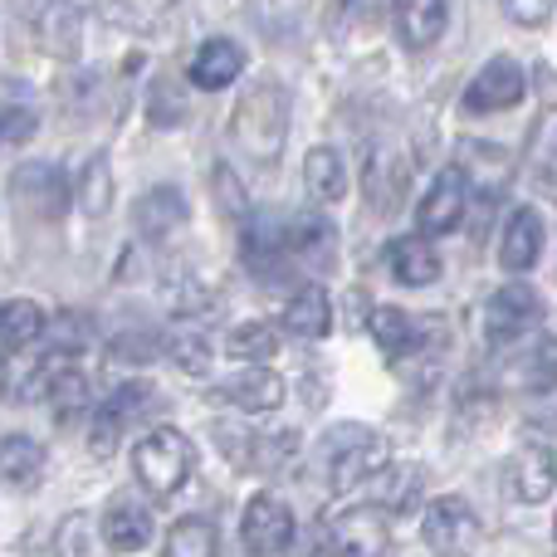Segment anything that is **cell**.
Wrapping results in <instances>:
<instances>
[{"label": "cell", "instance_id": "obj_1", "mask_svg": "<svg viewBox=\"0 0 557 557\" xmlns=\"http://www.w3.org/2000/svg\"><path fill=\"white\" fill-rule=\"evenodd\" d=\"M231 133H235V143L255 157V162H274V157L284 152L288 94L278 88V78H260V84H250V94H240Z\"/></svg>", "mask_w": 557, "mask_h": 557}, {"label": "cell", "instance_id": "obj_2", "mask_svg": "<svg viewBox=\"0 0 557 557\" xmlns=\"http://www.w3.org/2000/svg\"><path fill=\"white\" fill-rule=\"evenodd\" d=\"M323 465H327V484L333 494H352L357 484H367L376 470H386L392 460V445L386 435L367 431V425H337V431L323 435Z\"/></svg>", "mask_w": 557, "mask_h": 557}, {"label": "cell", "instance_id": "obj_3", "mask_svg": "<svg viewBox=\"0 0 557 557\" xmlns=\"http://www.w3.org/2000/svg\"><path fill=\"white\" fill-rule=\"evenodd\" d=\"M133 465H137V480H143L152 494H162V499H166V494H176L186 480H191L196 445L186 441L182 431H172V425H157V431H147L143 441H137Z\"/></svg>", "mask_w": 557, "mask_h": 557}, {"label": "cell", "instance_id": "obj_4", "mask_svg": "<svg viewBox=\"0 0 557 557\" xmlns=\"http://www.w3.org/2000/svg\"><path fill=\"white\" fill-rule=\"evenodd\" d=\"M327 553L333 557H386L392 553V513L376 504H357L327 519Z\"/></svg>", "mask_w": 557, "mask_h": 557}, {"label": "cell", "instance_id": "obj_5", "mask_svg": "<svg viewBox=\"0 0 557 557\" xmlns=\"http://www.w3.org/2000/svg\"><path fill=\"white\" fill-rule=\"evenodd\" d=\"M543 323V298L529 284H504L494 288V298L484 304V337L490 347H509L519 337H529Z\"/></svg>", "mask_w": 557, "mask_h": 557}, {"label": "cell", "instance_id": "obj_6", "mask_svg": "<svg viewBox=\"0 0 557 557\" xmlns=\"http://www.w3.org/2000/svg\"><path fill=\"white\" fill-rule=\"evenodd\" d=\"M421 539L435 557H470L474 543H480V513L450 494V499H435L425 509V523H421Z\"/></svg>", "mask_w": 557, "mask_h": 557}, {"label": "cell", "instance_id": "obj_7", "mask_svg": "<svg viewBox=\"0 0 557 557\" xmlns=\"http://www.w3.org/2000/svg\"><path fill=\"white\" fill-rule=\"evenodd\" d=\"M465 211H470V182H465L460 166H445L431 182V191L421 196V206H416V225H421L425 240L431 235H450L460 231Z\"/></svg>", "mask_w": 557, "mask_h": 557}, {"label": "cell", "instance_id": "obj_8", "mask_svg": "<svg viewBox=\"0 0 557 557\" xmlns=\"http://www.w3.org/2000/svg\"><path fill=\"white\" fill-rule=\"evenodd\" d=\"M240 539L255 557H274L294 543V513H288L284 499L274 494H255L240 513Z\"/></svg>", "mask_w": 557, "mask_h": 557}, {"label": "cell", "instance_id": "obj_9", "mask_svg": "<svg viewBox=\"0 0 557 557\" xmlns=\"http://www.w3.org/2000/svg\"><path fill=\"white\" fill-rule=\"evenodd\" d=\"M519 98H523V69H519V59H509V54L490 59V64L470 78V88H465V108H470V113H504V108H513Z\"/></svg>", "mask_w": 557, "mask_h": 557}, {"label": "cell", "instance_id": "obj_10", "mask_svg": "<svg viewBox=\"0 0 557 557\" xmlns=\"http://www.w3.org/2000/svg\"><path fill=\"white\" fill-rule=\"evenodd\" d=\"M10 191H15L20 211L39 215V221H54V215H64V201H69L64 176H59L54 166H45V162L20 166L15 182H10Z\"/></svg>", "mask_w": 557, "mask_h": 557}, {"label": "cell", "instance_id": "obj_11", "mask_svg": "<svg viewBox=\"0 0 557 557\" xmlns=\"http://www.w3.org/2000/svg\"><path fill=\"white\" fill-rule=\"evenodd\" d=\"M98 533H103V543L113 553H143L147 543H152V513L143 509V504L133 499V494H117L113 504L103 509V523H98Z\"/></svg>", "mask_w": 557, "mask_h": 557}, {"label": "cell", "instance_id": "obj_12", "mask_svg": "<svg viewBox=\"0 0 557 557\" xmlns=\"http://www.w3.org/2000/svg\"><path fill=\"white\" fill-rule=\"evenodd\" d=\"M509 490L519 504H543L557 490V460L548 445H523L509 465Z\"/></svg>", "mask_w": 557, "mask_h": 557}, {"label": "cell", "instance_id": "obj_13", "mask_svg": "<svg viewBox=\"0 0 557 557\" xmlns=\"http://www.w3.org/2000/svg\"><path fill=\"white\" fill-rule=\"evenodd\" d=\"M278 245H284V260H298V264H327L337 250V235L333 225L323 221L318 211L308 215H294V221L278 231Z\"/></svg>", "mask_w": 557, "mask_h": 557}, {"label": "cell", "instance_id": "obj_14", "mask_svg": "<svg viewBox=\"0 0 557 557\" xmlns=\"http://www.w3.org/2000/svg\"><path fill=\"white\" fill-rule=\"evenodd\" d=\"M386 264H392V278L406 288H425L441 278V255L425 235H401V240L386 245Z\"/></svg>", "mask_w": 557, "mask_h": 557}, {"label": "cell", "instance_id": "obj_15", "mask_svg": "<svg viewBox=\"0 0 557 557\" xmlns=\"http://www.w3.org/2000/svg\"><path fill=\"white\" fill-rule=\"evenodd\" d=\"M221 396L225 401H235L240 411H274V406H284L288 386H284V376L278 372H270V367H245V372L225 376Z\"/></svg>", "mask_w": 557, "mask_h": 557}, {"label": "cell", "instance_id": "obj_16", "mask_svg": "<svg viewBox=\"0 0 557 557\" xmlns=\"http://www.w3.org/2000/svg\"><path fill=\"white\" fill-rule=\"evenodd\" d=\"M392 15H396V35H401L406 49H431L445 35L450 5L445 0H396Z\"/></svg>", "mask_w": 557, "mask_h": 557}, {"label": "cell", "instance_id": "obj_17", "mask_svg": "<svg viewBox=\"0 0 557 557\" xmlns=\"http://www.w3.org/2000/svg\"><path fill=\"white\" fill-rule=\"evenodd\" d=\"M543 255V221L539 211H529V206H519V211L509 215V225H504V240H499V264L509 274H523L533 270Z\"/></svg>", "mask_w": 557, "mask_h": 557}, {"label": "cell", "instance_id": "obj_18", "mask_svg": "<svg viewBox=\"0 0 557 557\" xmlns=\"http://www.w3.org/2000/svg\"><path fill=\"white\" fill-rule=\"evenodd\" d=\"M245 74V49L235 39L215 35L191 54V84L196 88H231Z\"/></svg>", "mask_w": 557, "mask_h": 557}, {"label": "cell", "instance_id": "obj_19", "mask_svg": "<svg viewBox=\"0 0 557 557\" xmlns=\"http://www.w3.org/2000/svg\"><path fill=\"white\" fill-rule=\"evenodd\" d=\"M186 225V196L176 186H152V191L137 201V231L147 240H166V235Z\"/></svg>", "mask_w": 557, "mask_h": 557}, {"label": "cell", "instance_id": "obj_20", "mask_svg": "<svg viewBox=\"0 0 557 557\" xmlns=\"http://www.w3.org/2000/svg\"><path fill=\"white\" fill-rule=\"evenodd\" d=\"M39 474H45V450L29 435H5L0 441V484L10 490H35Z\"/></svg>", "mask_w": 557, "mask_h": 557}, {"label": "cell", "instance_id": "obj_21", "mask_svg": "<svg viewBox=\"0 0 557 557\" xmlns=\"http://www.w3.org/2000/svg\"><path fill=\"white\" fill-rule=\"evenodd\" d=\"M304 182H308V196L318 206H337L347 196V166L333 147H313L304 157Z\"/></svg>", "mask_w": 557, "mask_h": 557}, {"label": "cell", "instance_id": "obj_22", "mask_svg": "<svg viewBox=\"0 0 557 557\" xmlns=\"http://www.w3.org/2000/svg\"><path fill=\"white\" fill-rule=\"evenodd\" d=\"M284 327L294 337H323L327 327H333V304H327V294L318 284H304L294 298H288L284 308Z\"/></svg>", "mask_w": 557, "mask_h": 557}, {"label": "cell", "instance_id": "obj_23", "mask_svg": "<svg viewBox=\"0 0 557 557\" xmlns=\"http://www.w3.org/2000/svg\"><path fill=\"white\" fill-rule=\"evenodd\" d=\"M45 333V308L35 298H5L0 304V347L20 352V347H35Z\"/></svg>", "mask_w": 557, "mask_h": 557}, {"label": "cell", "instance_id": "obj_24", "mask_svg": "<svg viewBox=\"0 0 557 557\" xmlns=\"http://www.w3.org/2000/svg\"><path fill=\"white\" fill-rule=\"evenodd\" d=\"M509 376L523 386V392H553L557 386V337H533L529 352L509 367Z\"/></svg>", "mask_w": 557, "mask_h": 557}, {"label": "cell", "instance_id": "obj_25", "mask_svg": "<svg viewBox=\"0 0 557 557\" xmlns=\"http://www.w3.org/2000/svg\"><path fill=\"white\" fill-rule=\"evenodd\" d=\"M367 327H372V343L382 347L386 357H406L416 343H421V327L411 323V318L401 313V308H392V304H382V308H372V318H367Z\"/></svg>", "mask_w": 557, "mask_h": 557}, {"label": "cell", "instance_id": "obj_26", "mask_svg": "<svg viewBox=\"0 0 557 557\" xmlns=\"http://www.w3.org/2000/svg\"><path fill=\"white\" fill-rule=\"evenodd\" d=\"M225 352H231L235 362H250V367L270 362V357L278 352V327H274V323H264V318L231 327V337H225Z\"/></svg>", "mask_w": 557, "mask_h": 557}, {"label": "cell", "instance_id": "obj_27", "mask_svg": "<svg viewBox=\"0 0 557 557\" xmlns=\"http://www.w3.org/2000/svg\"><path fill=\"white\" fill-rule=\"evenodd\" d=\"M45 401L54 406V416H59V425H69V421H78V416L88 411V382H84V372L78 367H64V372L54 376V382L45 386Z\"/></svg>", "mask_w": 557, "mask_h": 557}, {"label": "cell", "instance_id": "obj_28", "mask_svg": "<svg viewBox=\"0 0 557 557\" xmlns=\"http://www.w3.org/2000/svg\"><path fill=\"white\" fill-rule=\"evenodd\" d=\"M166 557H221V539H215L211 519H182L166 533Z\"/></svg>", "mask_w": 557, "mask_h": 557}, {"label": "cell", "instance_id": "obj_29", "mask_svg": "<svg viewBox=\"0 0 557 557\" xmlns=\"http://www.w3.org/2000/svg\"><path fill=\"white\" fill-rule=\"evenodd\" d=\"M78 206H84L88 215H103L108 206H113V172H108V157H94V162L84 166V176H78Z\"/></svg>", "mask_w": 557, "mask_h": 557}, {"label": "cell", "instance_id": "obj_30", "mask_svg": "<svg viewBox=\"0 0 557 557\" xmlns=\"http://www.w3.org/2000/svg\"><path fill=\"white\" fill-rule=\"evenodd\" d=\"M59 557H98V519L94 513H69L59 529Z\"/></svg>", "mask_w": 557, "mask_h": 557}, {"label": "cell", "instance_id": "obj_31", "mask_svg": "<svg viewBox=\"0 0 557 557\" xmlns=\"http://www.w3.org/2000/svg\"><path fill=\"white\" fill-rule=\"evenodd\" d=\"M172 357L186 367L191 376H206V367H211V347H206V337H196V333H182L172 343Z\"/></svg>", "mask_w": 557, "mask_h": 557}, {"label": "cell", "instance_id": "obj_32", "mask_svg": "<svg viewBox=\"0 0 557 557\" xmlns=\"http://www.w3.org/2000/svg\"><path fill=\"white\" fill-rule=\"evenodd\" d=\"M504 5V15L513 20V25H523V29H539L543 20L553 15V5L557 0H499Z\"/></svg>", "mask_w": 557, "mask_h": 557}, {"label": "cell", "instance_id": "obj_33", "mask_svg": "<svg viewBox=\"0 0 557 557\" xmlns=\"http://www.w3.org/2000/svg\"><path fill=\"white\" fill-rule=\"evenodd\" d=\"M157 352H162V347H157L152 333H123V337L113 343V357H117V362H152Z\"/></svg>", "mask_w": 557, "mask_h": 557}, {"label": "cell", "instance_id": "obj_34", "mask_svg": "<svg viewBox=\"0 0 557 557\" xmlns=\"http://www.w3.org/2000/svg\"><path fill=\"white\" fill-rule=\"evenodd\" d=\"M215 191H221V201H225V215L231 221H240L250 206H245V191H240V182L231 176V166H215Z\"/></svg>", "mask_w": 557, "mask_h": 557}, {"label": "cell", "instance_id": "obj_35", "mask_svg": "<svg viewBox=\"0 0 557 557\" xmlns=\"http://www.w3.org/2000/svg\"><path fill=\"white\" fill-rule=\"evenodd\" d=\"M29 133H35V113H29V108H0V137L25 143Z\"/></svg>", "mask_w": 557, "mask_h": 557}, {"label": "cell", "instance_id": "obj_36", "mask_svg": "<svg viewBox=\"0 0 557 557\" xmlns=\"http://www.w3.org/2000/svg\"><path fill=\"white\" fill-rule=\"evenodd\" d=\"M539 186H543V191H548L553 201H557V157H548V162L539 166Z\"/></svg>", "mask_w": 557, "mask_h": 557}, {"label": "cell", "instance_id": "obj_37", "mask_svg": "<svg viewBox=\"0 0 557 557\" xmlns=\"http://www.w3.org/2000/svg\"><path fill=\"white\" fill-rule=\"evenodd\" d=\"M553 539H557V519H553Z\"/></svg>", "mask_w": 557, "mask_h": 557}, {"label": "cell", "instance_id": "obj_38", "mask_svg": "<svg viewBox=\"0 0 557 557\" xmlns=\"http://www.w3.org/2000/svg\"><path fill=\"white\" fill-rule=\"evenodd\" d=\"M25 5H39V0H25Z\"/></svg>", "mask_w": 557, "mask_h": 557}]
</instances>
